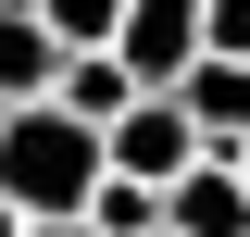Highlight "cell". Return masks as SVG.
I'll use <instances>...</instances> for the list:
<instances>
[{
    "label": "cell",
    "instance_id": "cell-9",
    "mask_svg": "<svg viewBox=\"0 0 250 237\" xmlns=\"http://www.w3.org/2000/svg\"><path fill=\"white\" fill-rule=\"evenodd\" d=\"M88 225H100V237H163V187H138V175H113V187L88 200Z\"/></svg>",
    "mask_w": 250,
    "mask_h": 237
},
{
    "label": "cell",
    "instance_id": "cell-6",
    "mask_svg": "<svg viewBox=\"0 0 250 237\" xmlns=\"http://www.w3.org/2000/svg\"><path fill=\"white\" fill-rule=\"evenodd\" d=\"M50 75H62V38L38 25L25 0H0V113L13 100H50Z\"/></svg>",
    "mask_w": 250,
    "mask_h": 237
},
{
    "label": "cell",
    "instance_id": "cell-12",
    "mask_svg": "<svg viewBox=\"0 0 250 237\" xmlns=\"http://www.w3.org/2000/svg\"><path fill=\"white\" fill-rule=\"evenodd\" d=\"M0 237H25V212H13V200H0Z\"/></svg>",
    "mask_w": 250,
    "mask_h": 237
},
{
    "label": "cell",
    "instance_id": "cell-1",
    "mask_svg": "<svg viewBox=\"0 0 250 237\" xmlns=\"http://www.w3.org/2000/svg\"><path fill=\"white\" fill-rule=\"evenodd\" d=\"M100 187H113V138L88 113H62V100H13L0 113V200L25 225H75Z\"/></svg>",
    "mask_w": 250,
    "mask_h": 237
},
{
    "label": "cell",
    "instance_id": "cell-11",
    "mask_svg": "<svg viewBox=\"0 0 250 237\" xmlns=\"http://www.w3.org/2000/svg\"><path fill=\"white\" fill-rule=\"evenodd\" d=\"M25 237H100V225H88V212H75V225H25Z\"/></svg>",
    "mask_w": 250,
    "mask_h": 237
},
{
    "label": "cell",
    "instance_id": "cell-3",
    "mask_svg": "<svg viewBox=\"0 0 250 237\" xmlns=\"http://www.w3.org/2000/svg\"><path fill=\"white\" fill-rule=\"evenodd\" d=\"M113 50H125L138 88H188V62H200V0H138Z\"/></svg>",
    "mask_w": 250,
    "mask_h": 237
},
{
    "label": "cell",
    "instance_id": "cell-2",
    "mask_svg": "<svg viewBox=\"0 0 250 237\" xmlns=\"http://www.w3.org/2000/svg\"><path fill=\"white\" fill-rule=\"evenodd\" d=\"M200 162H213V138L188 125V100H175V88H150L138 113L113 125V175H138V187H163V200H175V187L200 175Z\"/></svg>",
    "mask_w": 250,
    "mask_h": 237
},
{
    "label": "cell",
    "instance_id": "cell-5",
    "mask_svg": "<svg viewBox=\"0 0 250 237\" xmlns=\"http://www.w3.org/2000/svg\"><path fill=\"white\" fill-rule=\"evenodd\" d=\"M50 100H62V113H88L100 138H113V125L138 113V100H150V88L125 75V50H62V75H50Z\"/></svg>",
    "mask_w": 250,
    "mask_h": 237
},
{
    "label": "cell",
    "instance_id": "cell-4",
    "mask_svg": "<svg viewBox=\"0 0 250 237\" xmlns=\"http://www.w3.org/2000/svg\"><path fill=\"white\" fill-rule=\"evenodd\" d=\"M163 237H250V175L225 162V150L175 187V200H163Z\"/></svg>",
    "mask_w": 250,
    "mask_h": 237
},
{
    "label": "cell",
    "instance_id": "cell-10",
    "mask_svg": "<svg viewBox=\"0 0 250 237\" xmlns=\"http://www.w3.org/2000/svg\"><path fill=\"white\" fill-rule=\"evenodd\" d=\"M200 62H250V0H200Z\"/></svg>",
    "mask_w": 250,
    "mask_h": 237
},
{
    "label": "cell",
    "instance_id": "cell-7",
    "mask_svg": "<svg viewBox=\"0 0 250 237\" xmlns=\"http://www.w3.org/2000/svg\"><path fill=\"white\" fill-rule=\"evenodd\" d=\"M188 125H200V138L213 150H250V62H188Z\"/></svg>",
    "mask_w": 250,
    "mask_h": 237
},
{
    "label": "cell",
    "instance_id": "cell-8",
    "mask_svg": "<svg viewBox=\"0 0 250 237\" xmlns=\"http://www.w3.org/2000/svg\"><path fill=\"white\" fill-rule=\"evenodd\" d=\"M25 13H38V25H50V38H62V50H113V38H125V13H138V0H25Z\"/></svg>",
    "mask_w": 250,
    "mask_h": 237
},
{
    "label": "cell",
    "instance_id": "cell-13",
    "mask_svg": "<svg viewBox=\"0 0 250 237\" xmlns=\"http://www.w3.org/2000/svg\"><path fill=\"white\" fill-rule=\"evenodd\" d=\"M225 162H238V175H250V150H225Z\"/></svg>",
    "mask_w": 250,
    "mask_h": 237
}]
</instances>
